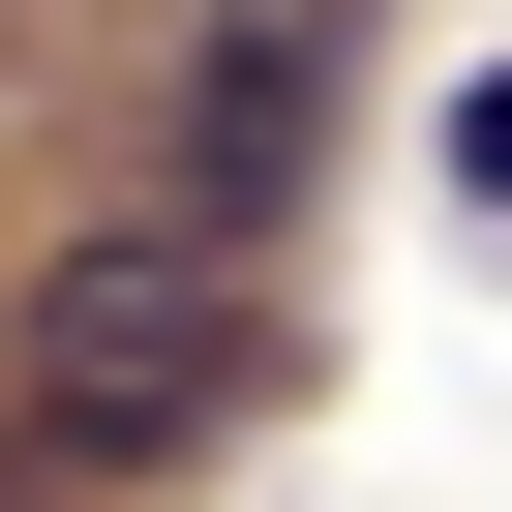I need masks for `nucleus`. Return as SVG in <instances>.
<instances>
[{"label":"nucleus","instance_id":"obj_2","mask_svg":"<svg viewBox=\"0 0 512 512\" xmlns=\"http://www.w3.org/2000/svg\"><path fill=\"white\" fill-rule=\"evenodd\" d=\"M332 121H362V0H181L151 31V211H211V241H272L332 181Z\"/></svg>","mask_w":512,"mask_h":512},{"label":"nucleus","instance_id":"obj_1","mask_svg":"<svg viewBox=\"0 0 512 512\" xmlns=\"http://www.w3.org/2000/svg\"><path fill=\"white\" fill-rule=\"evenodd\" d=\"M272 392H302L272 241H211V211H61L31 272H0V422L91 452V482H211Z\"/></svg>","mask_w":512,"mask_h":512},{"label":"nucleus","instance_id":"obj_3","mask_svg":"<svg viewBox=\"0 0 512 512\" xmlns=\"http://www.w3.org/2000/svg\"><path fill=\"white\" fill-rule=\"evenodd\" d=\"M422 151H452V211H512V61H482V91H452Z\"/></svg>","mask_w":512,"mask_h":512},{"label":"nucleus","instance_id":"obj_4","mask_svg":"<svg viewBox=\"0 0 512 512\" xmlns=\"http://www.w3.org/2000/svg\"><path fill=\"white\" fill-rule=\"evenodd\" d=\"M0 512H91V452H31V422H0Z\"/></svg>","mask_w":512,"mask_h":512}]
</instances>
